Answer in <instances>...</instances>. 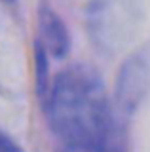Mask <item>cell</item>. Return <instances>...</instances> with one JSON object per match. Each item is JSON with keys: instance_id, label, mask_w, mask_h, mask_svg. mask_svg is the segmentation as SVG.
<instances>
[{"instance_id": "obj_2", "label": "cell", "mask_w": 150, "mask_h": 152, "mask_svg": "<svg viewBox=\"0 0 150 152\" xmlns=\"http://www.w3.org/2000/svg\"><path fill=\"white\" fill-rule=\"evenodd\" d=\"M40 42L42 50L53 57H65L70 48V38L65 23L50 6L40 8Z\"/></svg>"}, {"instance_id": "obj_3", "label": "cell", "mask_w": 150, "mask_h": 152, "mask_svg": "<svg viewBox=\"0 0 150 152\" xmlns=\"http://www.w3.org/2000/svg\"><path fill=\"white\" fill-rule=\"evenodd\" d=\"M59 152H122L120 142L112 145H63Z\"/></svg>"}, {"instance_id": "obj_1", "label": "cell", "mask_w": 150, "mask_h": 152, "mask_svg": "<svg viewBox=\"0 0 150 152\" xmlns=\"http://www.w3.org/2000/svg\"><path fill=\"white\" fill-rule=\"evenodd\" d=\"M48 120L63 145L120 142L103 80L86 65L55 76L48 89Z\"/></svg>"}]
</instances>
